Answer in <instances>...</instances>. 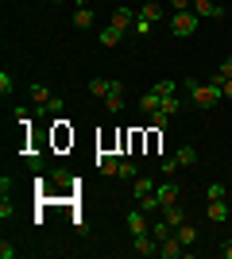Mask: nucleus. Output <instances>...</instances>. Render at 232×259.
I'll return each instance as SVG.
<instances>
[{
    "instance_id": "obj_1",
    "label": "nucleus",
    "mask_w": 232,
    "mask_h": 259,
    "mask_svg": "<svg viewBox=\"0 0 232 259\" xmlns=\"http://www.w3.org/2000/svg\"><path fill=\"white\" fill-rule=\"evenodd\" d=\"M190 101L198 108H213L217 101H224L221 85H213V81H190Z\"/></svg>"
},
{
    "instance_id": "obj_2",
    "label": "nucleus",
    "mask_w": 232,
    "mask_h": 259,
    "mask_svg": "<svg viewBox=\"0 0 232 259\" xmlns=\"http://www.w3.org/2000/svg\"><path fill=\"white\" fill-rule=\"evenodd\" d=\"M198 23H201V16L194 8L190 12H174V16H170V35H174V39H190V35L198 31Z\"/></svg>"
},
{
    "instance_id": "obj_3",
    "label": "nucleus",
    "mask_w": 232,
    "mask_h": 259,
    "mask_svg": "<svg viewBox=\"0 0 232 259\" xmlns=\"http://www.w3.org/2000/svg\"><path fill=\"white\" fill-rule=\"evenodd\" d=\"M31 101L43 108V112H62V105H66V101L55 97V93H51L47 85H31Z\"/></svg>"
},
{
    "instance_id": "obj_4",
    "label": "nucleus",
    "mask_w": 232,
    "mask_h": 259,
    "mask_svg": "<svg viewBox=\"0 0 232 259\" xmlns=\"http://www.w3.org/2000/svg\"><path fill=\"white\" fill-rule=\"evenodd\" d=\"M178 197H182V186H178V182H163V186H155V201H159V209L174 205Z\"/></svg>"
},
{
    "instance_id": "obj_5",
    "label": "nucleus",
    "mask_w": 232,
    "mask_h": 259,
    "mask_svg": "<svg viewBox=\"0 0 232 259\" xmlns=\"http://www.w3.org/2000/svg\"><path fill=\"white\" fill-rule=\"evenodd\" d=\"M159 255H163V259H182V255H186V244L178 240V232H170V236L159 244Z\"/></svg>"
},
{
    "instance_id": "obj_6",
    "label": "nucleus",
    "mask_w": 232,
    "mask_h": 259,
    "mask_svg": "<svg viewBox=\"0 0 232 259\" xmlns=\"http://www.w3.org/2000/svg\"><path fill=\"white\" fill-rule=\"evenodd\" d=\"M132 251L135 255H159V240L151 232H140V236H132Z\"/></svg>"
},
{
    "instance_id": "obj_7",
    "label": "nucleus",
    "mask_w": 232,
    "mask_h": 259,
    "mask_svg": "<svg viewBox=\"0 0 232 259\" xmlns=\"http://www.w3.org/2000/svg\"><path fill=\"white\" fill-rule=\"evenodd\" d=\"M194 12H198L201 20H224V8L217 0H194Z\"/></svg>"
},
{
    "instance_id": "obj_8",
    "label": "nucleus",
    "mask_w": 232,
    "mask_h": 259,
    "mask_svg": "<svg viewBox=\"0 0 232 259\" xmlns=\"http://www.w3.org/2000/svg\"><path fill=\"white\" fill-rule=\"evenodd\" d=\"M135 20H140V12H132V8H116L112 12V27H120V31H128V27H135Z\"/></svg>"
},
{
    "instance_id": "obj_9",
    "label": "nucleus",
    "mask_w": 232,
    "mask_h": 259,
    "mask_svg": "<svg viewBox=\"0 0 232 259\" xmlns=\"http://www.w3.org/2000/svg\"><path fill=\"white\" fill-rule=\"evenodd\" d=\"M105 108H109L112 116H116V112L124 108V81H112V93L105 97Z\"/></svg>"
},
{
    "instance_id": "obj_10",
    "label": "nucleus",
    "mask_w": 232,
    "mask_h": 259,
    "mask_svg": "<svg viewBox=\"0 0 232 259\" xmlns=\"http://www.w3.org/2000/svg\"><path fill=\"white\" fill-rule=\"evenodd\" d=\"M93 20H97V16H93V8H89V4H77V12H74V27H77V31L93 27Z\"/></svg>"
},
{
    "instance_id": "obj_11",
    "label": "nucleus",
    "mask_w": 232,
    "mask_h": 259,
    "mask_svg": "<svg viewBox=\"0 0 232 259\" xmlns=\"http://www.w3.org/2000/svg\"><path fill=\"white\" fill-rule=\"evenodd\" d=\"M140 20L159 23V20H163V4H155V0H144V4H140Z\"/></svg>"
},
{
    "instance_id": "obj_12",
    "label": "nucleus",
    "mask_w": 232,
    "mask_h": 259,
    "mask_svg": "<svg viewBox=\"0 0 232 259\" xmlns=\"http://www.w3.org/2000/svg\"><path fill=\"white\" fill-rule=\"evenodd\" d=\"M174 232H178V240H182L186 248H194V244H198V240H201V232H198V228H194V225H190V221H182V225H178Z\"/></svg>"
},
{
    "instance_id": "obj_13",
    "label": "nucleus",
    "mask_w": 232,
    "mask_h": 259,
    "mask_svg": "<svg viewBox=\"0 0 232 259\" xmlns=\"http://www.w3.org/2000/svg\"><path fill=\"white\" fill-rule=\"evenodd\" d=\"M147 194H155V182L147 178V174H140V178H132V197L140 201V197H147Z\"/></svg>"
},
{
    "instance_id": "obj_14",
    "label": "nucleus",
    "mask_w": 232,
    "mask_h": 259,
    "mask_svg": "<svg viewBox=\"0 0 232 259\" xmlns=\"http://www.w3.org/2000/svg\"><path fill=\"white\" fill-rule=\"evenodd\" d=\"M128 232H132V236L151 232V228H147V221H144V209H132V213H128Z\"/></svg>"
},
{
    "instance_id": "obj_15",
    "label": "nucleus",
    "mask_w": 232,
    "mask_h": 259,
    "mask_svg": "<svg viewBox=\"0 0 232 259\" xmlns=\"http://www.w3.org/2000/svg\"><path fill=\"white\" fill-rule=\"evenodd\" d=\"M140 108H144L147 116H151V112H159V108H163V97H159V93H155V89H147L144 97H140Z\"/></svg>"
},
{
    "instance_id": "obj_16",
    "label": "nucleus",
    "mask_w": 232,
    "mask_h": 259,
    "mask_svg": "<svg viewBox=\"0 0 232 259\" xmlns=\"http://www.w3.org/2000/svg\"><path fill=\"white\" fill-rule=\"evenodd\" d=\"M163 221H166V225H182V221H186V209H182V205H178V201H174V205H166L163 209Z\"/></svg>"
},
{
    "instance_id": "obj_17",
    "label": "nucleus",
    "mask_w": 232,
    "mask_h": 259,
    "mask_svg": "<svg viewBox=\"0 0 232 259\" xmlns=\"http://www.w3.org/2000/svg\"><path fill=\"white\" fill-rule=\"evenodd\" d=\"M120 39H124L120 27H112V23H109V27H101V47H116Z\"/></svg>"
},
{
    "instance_id": "obj_18",
    "label": "nucleus",
    "mask_w": 232,
    "mask_h": 259,
    "mask_svg": "<svg viewBox=\"0 0 232 259\" xmlns=\"http://www.w3.org/2000/svg\"><path fill=\"white\" fill-rule=\"evenodd\" d=\"M228 77H232V58H224V62L217 66V70H213V77H209V81H213V85H224Z\"/></svg>"
},
{
    "instance_id": "obj_19",
    "label": "nucleus",
    "mask_w": 232,
    "mask_h": 259,
    "mask_svg": "<svg viewBox=\"0 0 232 259\" xmlns=\"http://www.w3.org/2000/svg\"><path fill=\"white\" fill-rule=\"evenodd\" d=\"M97 166H101V174H116L120 159H116V155H109V151H101V155H97Z\"/></svg>"
},
{
    "instance_id": "obj_20",
    "label": "nucleus",
    "mask_w": 232,
    "mask_h": 259,
    "mask_svg": "<svg viewBox=\"0 0 232 259\" xmlns=\"http://www.w3.org/2000/svg\"><path fill=\"white\" fill-rule=\"evenodd\" d=\"M209 221H228V201H209Z\"/></svg>"
},
{
    "instance_id": "obj_21",
    "label": "nucleus",
    "mask_w": 232,
    "mask_h": 259,
    "mask_svg": "<svg viewBox=\"0 0 232 259\" xmlns=\"http://www.w3.org/2000/svg\"><path fill=\"white\" fill-rule=\"evenodd\" d=\"M89 93H93V97H109V93H112V81H105V77H93V81H89Z\"/></svg>"
},
{
    "instance_id": "obj_22",
    "label": "nucleus",
    "mask_w": 232,
    "mask_h": 259,
    "mask_svg": "<svg viewBox=\"0 0 232 259\" xmlns=\"http://www.w3.org/2000/svg\"><path fill=\"white\" fill-rule=\"evenodd\" d=\"M163 112H166V116H178V112H182V101H178V93H166V97H163Z\"/></svg>"
},
{
    "instance_id": "obj_23",
    "label": "nucleus",
    "mask_w": 232,
    "mask_h": 259,
    "mask_svg": "<svg viewBox=\"0 0 232 259\" xmlns=\"http://www.w3.org/2000/svg\"><path fill=\"white\" fill-rule=\"evenodd\" d=\"M174 159H178V166H198V151H194V147H182Z\"/></svg>"
},
{
    "instance_id": "obj_24",
    "label": "nucleus",
    "mask_w": 232,
    "mask_h": 259,
    "mask_svg": "<svg viewBox=\"0 0 232 259\" xmlns=\"http://www.w3.org/2000/svg\"><path fill=\"white\" fill-rule=\"evenodd\" d=\"M170 232H174V225H166V221H159V225H151V236L159 240V244H163V240L170 236Z\"/></svg>"
},
{
    "instance_id": "obj_25",
    "label": "nucleus",
    "mask_w": 232,
    "mask_h": 259,
    "mask_svg": "<svg viewBox=\"0 0 232 259\" xmlns=\"http://www.w3.org/2000/svg\"><path fill=\"white\" fill-rule=\"evenodd\" d=\"M155 93H159V97H166V93H174V89H178V81H170V77H166V81H155Z\"/></svg>"
},
{
    "instance_id": "obj_26",
    "label": "nucleus",
    "mask_w": 232,
    "mask_h": 259,
    "mask_svg": "<svg viewBox=\"0 0 232 259\" xmlns=\"http://www.w3.org/2000/svg\"><path fill=\"white\" fill-rule=\"evenodd\" d=\"M116 174H120V178H140V170H135L132 162L128 159H120V166H116Z\"/></svg>"
},
{
    "instance_id": "obj_27",
    "label": "nucleus",
    "mask_w": 232,
    "mask_h": 259,
    "mask_svg": "<svg viewBox=\"0 0 232 259\" xmlns=\"http://www.w3.org/2000/svg\"><path fill=\"white\" fill-rule=\"evenodd\" d=\"M205 197H209V201H221V197H224V186L221 182H209V186H205Z\"/></svg>"
},
{
    "instance_id": "obj_28",
    "label": "nucleus",
    "mask_w": 232,
    "mask_h": 259,
    "mask_svg": "<svg viewBox=\"0 0 232 259\" xmlns=\"http://www.w3.org/2000/svg\"><path fill=\"white\" fill-rule=\"evenodd\" d=\"M166 120H170V116L159 108V112H151V128H155V132H163V128H166Z\"/></svg>"
},
{
    "instance_id": "obj_29",
    "label": "nucleus",
    "mask_w": 232,
    "mask_h": 259,
    "mask_svg": "<svg viewBox=\"0 0 232 259\" xmlns=\"http://www.w3.org/2000/svg\"><path fill=\"white\" fill-rule=\"evenodd\" d=\"M163 174H166V178H174V174H178V159H174V155L163 159Z\"/></svg>"
},
{
    "instance_id": "obj_30",
    "label": "nucleus",
    "mask_w": 232,
    "mask_h": 259,
    "mask_svg": "<svg viewBox=\"0 0 232 259\" xmlns=\"http://www.w3.org/2000/svg\"><path fill=\"white\" fill-rule=\"evenodd\" d=\"M140 209H144V213H155V209H159V201H155V194L140 197Z\"/></svg>"
},
{
    "instance_id": "obj_31",
    "label": "nucleus",
    "mask_w": 232,
    "mask_h": 259,
    "mask_svg": "<svg viewBox=\"0 0 232 259\" xmlns=\"http://www.w3.org/2000/svg\"><path fill=\"white\" fill-rule=\"evenodd\" d=\"M170 8H174V12H190V8H194V0H170Z\"/></svg>"
},
{
    "instance_id": "obj_32",
    "label": "nucleus",
    "mask_w": 232,
    "mask_h": 259,
    "mask_svg": "<svg viewBox=\"0 0 232 259\" xmlns=\"http://www.w3.org/2000/svg\"><path fill=\"white\" fill-rule=\"evenodd\" d=\"M0 93H12V74H8V70L0 74Z\"/></svg>"
},
{
    "instance_id": "obj_33",
    "label": "nucleus",
    "mask_w": 232,
    "mask_h": 259,
    "mask_svg": "<svg viewBox=\"0 0 232 259\" xmlns=\"http://www.w3.org/2000/svg\"><path fill=\"white\" fill-rule=\"evenodd\" d=\"M0 259H16V248H12L8 240H4V244H0Z\"/></svg>"
},
{
    "instance_id": "obj_34",
    "label": "nucleus",
    "mask_w": 232,
    "mask_h": 259,
    "mask_svg": "<svg viewBox=\"0 0 232 259\" xmlns=\"http://www.w3.org/2000/svg\"><path fill=\"white\" fill-rule=\"evenodd\" d=\"M147 31H151V23H147V20H135V35H140V39H144Z\"/></svg>"
},
{
    "instance_id": "obj_35",
    "label": "nucleus",
    "mask_w": 232,
    "mask_h": 259,
    "mask_svg": "<svg viewBox=\"0 0 232 259\" xmlns=\"http://www.w3.org/2000/svg\"><path fill=\"white\" fill-rule=\"evenodd\" d=\"M221 255H224V259H232V240H224V244H221Z\"/></svg>"
},
{
    "instance_id": "obj_36",
    "label": "nucleus",
    "mask_w": 232,
    "mask_h": 259,
    "mask_svg": "<svg viewBox=\"0 0 232 259\" xmlns=\"http://www.w3.org/2000/svg\"><path fill=\"white\" fill-rule=\"evenodd\" d=\"M221 93H224V101H232V77H228V81L221 85Z\"/></svg>"
},
{
    "instance_id": "obj_37",
    "label": "nucleus",
    "mask_w": 232,
    "mask_h": 259,
    "mask_svg": "<svg viewBox=\"0 0 232 259\" xmlns=\"http://www.w3.org/2000/svg\"><path fill=\"white\" fill-rule=\"evenodd\" d=\"M228 43H232V27H228Z\"/></svg>"
},
{
    "instance_id": "obj_38",
    "label": "nucleus",
    "mask_w": 232,
    "mask_h": 259,
    "mask_svg": "<svg viewBox=\"0 0 232 259\" xmlns=\"http://www.w3.org/2000/svg\"><path fill=\"white\" fill-rule=\"evenodd\" d=\"M51 4H62V0H51Z\"/></svg>"
},
{
    "instance_id": "obj_39",
    "label": "nucleus",
    "mask_w": 232,
    "mask_h": 259,
    "mask_svg": "<svg viewBox=\"0 0 232 259\" xmlns=\"http://www.w3.org/2000/svg\"><path fill=\"white\" fill-rule=\"evenodd\" d=\"M135 4H140V0H135Z\"/></svg>"
}]
</instances>
